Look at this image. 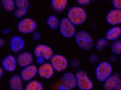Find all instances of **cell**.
Instances as JSON below:
<instances>
[{"label": "cell", "mask_w": 121, "mask_h": 90, "mask_svg": "<svg viewBox=\"0 0 121 90\" xmlns=\"http://www.w3.org/2000/svg\"><path fill=\"white\" fill-rule=\"evenodd\" d=\"M2 8V6H1V2H0V10Z\"/></svg>", "instance_id": "f35d334b"}, {"label": "cell", "mask_w": 121, "mask_h": 90, "mask_svg": "<svg viewBox=\"0 0 121 90\" xmlns=\"http://www.w3.org/2000/svg\"><path fill=\"white\" fill-rule=\"evenodd\" d=\"M4 74V70L3 69L1 66H0V80L3 78Z\"/></svg>", "instance_id": "e575fe53"}, {"label": "cell", "mask_w": 121, "mask_h": 90, "mask_svg": "<svg viewBox=\"0 0 121 90\" xmlns=\"http://www.w3.org/2000/svg\"><path fill=\"white\" fill-rule=\"evenodd\" d=\"M117 61H118V57L116 55H112V56L110 57V61L112 63H117Z\"/></svg>", "instance_id": "1f68e13d"}, {"label": "cell", "mask_w": 121, "mask_h": 90, "mask_svg": "<svg viewBox=\"0 0 121 90\" xmlns=\"http://www.w3.org/2000/svg\"><path fill=\"white\" fill-rule=\"evenodd\" d=\"M113 67L111 63L107 61L100 62L95 69L96 79L100 82H104L112 75Z\"/></svg>", "instance_id": "277c9868"}, {"label": "cell", "mask_w": 121, "mask_h": 90, "mask_svg": "<svg viewBox=\"0 0 121 90\" xmlns=\"http://www.w3.org/2000/svg\"><path fill=\"white\" fill-rule=\"evenodd\" d=\"M76 1L79 6L84 7L88 6L91 2V0H76Z\"/></svg>", "instance_id": "f1b7e54d"}, {"label": "cell", "mask_w": 121, "mask_h": 90, "mask_svg": "<svg viewBox=\"0 0 121 90\" xmlns=\"http://www.w3.org/2000/svg\"><path fill=\"white\" fill-rule=\"evenodd\" d=\"M17 58L12 54H9L3 59L1 61V67L4 71L7 72H13L17 69Z\"/></svg>", "instance_id": "5bb4252c"}, {"label": "cell", "mask_w": 121, "mask_h": 90, "mask_svg": "<svg viewBox=\"0 0 121 90\" xmlns=\"http://www.w3.org/2000/svg\"><path fill=\"white\" fill-rule=\"evenodd\" d=\"M120 61H121V60H120Z\"/></svg>", "instance_id": "b9f144b4"}, {"label": "cell", "mask_w": 121, "mask_h": 90, "mask_svg": "<svg viewBox=\"0 0 121 90\" xmlns=\"http://www.w3.org/2000/svg\"><path fill=\"white\" fill-rule=\"evenodd\" d=\"M59 30L60 34L67 38L74 37L76 33L77 32L75 25L70 22L67 17L63 18L60 20Z\"/></svg>", "instance_id": "8992f818"}, {"label": "cell", "mask_w": 121, "mask_h": 90, "mask_svg": "<svg viewBox=\"0 0 121 90\" xmlns=\"http://www.w3.org/2000/svg\"><path fill=\"white\" fill-rule=\"evenodd\" d=\"M55 54L52 48L45 44H38L35 47L33 55L36 58L41 57L48 61Z\"/></svg>", "instance_id": "ba28073f"}, {"label": "cell", "mask_w": 121, "mask_h": 90, "mask_svg": "<svg viewBox=\"0 0 121 90\" xmlns=\"http://www.w3.org/2000/svg\"><path fill=\"white\" fill-rule=\"evenodd\" d=\"M28 10H29L23 9V8H15L13 11L14 16L17 19H22L27 15Z\"/></svg>", "instance_id": "484cf974"}, {"label": "cell", "mask_w": 121, "mask_h": 90, "mask_svg": "<svg viewBox=\"0 0 121 90\" xmlns=\"http://www.w3.org/2000/svg\"><path fill=\"white\" fill-rule=\"evenodd\" d=\"M36 62L38 64L41 65V64H43V63L46 62V61H45L44 58H43L38 57V58H36Z\"/></svg>", "instance_id": "d6a6232c"}, {"label": "cell", "mask_w": 121, "mask_h": 90, "mask_svg": "<svg viewBox=\"0 0 121 90\" xmlns=\"http://www.w3.org/2000/svg\"><path fill=\"white\" fill-rule=\"evenodd\" d=\"M77 88L79 90H91L94 83L87 73L84 70H78L75 73Z\"/></svg>", "instance_id": "3957f363"}, {"label": "cell", "mask_w": 121, "mask_h": 90, "mask_svg": "<svg viewBox=\"0 0 121 90\" xmlns=\"http://www.w3.org/2000/svg\"><path fill=\"white\" fill-rule=\"evenodd\" d=\"M104 90H121V78L118 73L112 74L103 82Z\"/></svg>", "instance_id": "9c48e42d"}, {"label": "cell", "mask_w": 121, "mask_h": 90, "mask_svg": "<svg viewBox=\"0 0 121 90\" xmlns=\"http://www.w3.org/2000/svg\"><path fill=\"white\" fill-rule=\"evenodd\" d=\"M49 62L53 67L55 71L60 73L64 71L69 66V61L63 55L56 53L50 60Z\"/></svg>", "instance_id": "52a82bcc"}, {"label": "cell", "mask_w": 121, "mask_h": 90, "mask_svg": "<svg viewBox=\"0 0 121 90\" xmlns=\"http://www.w3.org/2000/svg\"><path fill=\"white\" fill-rule=\"evenodd\" d=\"M58 90H69L60 83V86L59 87Z\"/></svg>", "instance_id": "d590c367"}, {"label": "cell", "mask_w": 121, "mask_h": 90, "mask_svg": "<svg viewBox=\"0 0 121 90\" xmlns=\"http://www.w3.org/2000/svg\"><path fill=\"white\" fill-rule=\"evenodd\" d=\"M112 4L114 8L121 10V0H111Z\"/></svg>", "instance_id": "f546056e"}, {"label": "cell", "mask_w": 121, "mask_h": 90, "mask_svg": "<svg viewBox=\"0 0 121 90\" xmlns=\"http://www.w3.org/2000/svg\"><path fill=\"white\" fill-rule=\"evenodd\" d=\"M32 38H33V40H36V41H39L41 39V34L39 32L35 31L32 33Z\"/></svg>", "instance_id": "4dcf8cb0"}, {"label": "cell", "mask_w": 121, "mask_h": 90, "mask_svg": "<svg viewBox=\"0 0 121 90\" xmlns=\"http://www.w3.org/2000/svg\"><path fill=\"white\" fill-rule=\"evenodd\" d=\"M121 37V26H113L110 28L105 34V38L109 41H113L120 39Z\"/></svg>", "instance_id": "e0dca14e"}, {"label": "cell", "mask_w": 121, "mask_h": 90, "mask_svg": "<svg viewBox=\"0 0 121 90\" xmlns=\"http://www.w3.org/2000/svg\"><path fill=\"white\" fill-rule=\"evenodd\" d=\"M95 90V89H93V90Z\"/></svg>", "instance_id": "60d3db41"}, {"label": "cell", "mask_w": 121, "mask_h": 90, "mask_svg": "<svg viewBox=\"0 0 121 90\" xmlns=\"http://www.w3.org/2000/svg\"><path fill=\"white\" fill-rule=\"evenodd\" d=\"M99 61V56L96 53H91L88 58V63L91 64H96Z\"/></svg>", "instance_id": "4316f807"}, {"label": "cell", "mask_w": 121, "mask_h": 90, "mask_svg": "<svg viewBox=\"0 0 121 90\" xmlns=\"http://www.w3.org/2000/svg\"><path fill=\"white\" fill-rule=\"evenodd\" d=\"M10 48L12 52L15 53H18L22 52L25 47L24 40L19 36H14L10 40Z\"/></svg>", "instance_id": "9a60e30c"}, {"label": "cell", "mask_w": 121, "mask_h": 90, "mask_svg": "<svg viewBox=\"0 0 121 90\" xmlns=\"http://www.w3.org/2000/svg\"><path fill=\"white\" fill-rule=\"evenodd\" d=\"M109 44V41L106 39L105 37H100L97 40L96 42H95V49L97 51L100 52L102 51L104 49L108 46Z\"/></svg>", "instance_id": "cb8c5ba5"}, {"label": "cell", "mask_w": 121, "mask_h": 90, "mask_svg": "<svg viewBox=\"0 0 121 90\" xmlns=\"http://www.w3.org/2000/svg\"><path fill=\"white\" fill-rule=\"evenodd\" d=\"M18 32L23 34H32L36 31L38 24L34 19L31 18H24L17 23Z\"/></svg>", "instance_id": "5b68a950"}, {"label": "cell", "mask_w": 121, "mask_h": 90, "mask_svg": "<svg viewBox=\"0 0 121 90\" xmlns=\"http://www.w3.org/2000/svg\"><path fill=\"white\" fill-rule=\"evenodd\" d=\"M10 33V30L9 28H5L3 31V33L4 34H7Z\"/></svg>", "instance_id": "8d00e7d4"}, {"label": "cell", "mask_w": 121, "mask_h": 90, "mask_svg": "<svg viewBox=\"0 0 121 90\" xmlns=\"http://www.w3.org/2000/svg\"><path fill=\"white\" fill-rule=\"evenodd\" d=\"M46 23L50 30H56L59 28L60 21L55 15H49L46 19Z\"/></svg>", "instance_id": "ffe728a7"}, {"label": "cell", "mask_w": 121, "mask_h": 90, "mask_svg": "<svg viewBox=\"0 0 121 90\" xmlns=\"http://www.w3.org/2000/svg\"><path fill=\"white\" fill-rule=\"evenodd\" d=\"M67 18L75 26H79L82 25L87 21V11L82 7L73 6L68 10Z\"/></svg>", "instance_id": "7a4b0ae2"}, {"label": "cell", "mask_w": 121, "mask_h": 90, "mask_svg": "<svg viewBox=\"0 0 121 90\" xmlns=\"http://www.w3.org/2000/svg\"><path fill=\"white\" fill-rule=\"evenodd\" d=\"M74 38L78 47L82 51H90L95 46L94 38L91 35L85 30H80L76 32Z\"/></svg>", "instance_id": "6da1fadb"}, {"label": "cell", "mask_w": 121, "mask_h": 90, "mask_svg": "<svg viewBox=\"0 0 121 90\" xmlns=\"http://www.w3.org/2000/svg\"><path fill=\"white\" fill-rule=\"evenodd\" d=\"M24 81L21 78L20 75L15 74L12 75L9 81V85L10 90H17V89L23 88Z\"/></svg>", "instance_id": "ac0fdd59"}, {"label": "cell", "mask_w": 121, "mask_h": 90, "mask_svg": "<svg viewBox=\"0 0 121 90\" xmlns=\"http://www.w3.org/2000/svg\"><path fill=\"white\" fill-rule=\"evenodd\" d=\"M16 58L18 66L22 68L30 66L33 64L34 61V55L28 51H22L19 52Z\"/></svg>", "instance_id": "7c38bea8"}, {"label": "cell", "mask_w": 121, "mask_h": 90, "mask_svg": "<svg viewBox=\"0 0 121 90\" xmlns=\"http://www.w3.org/2000/svg\"><path fill=\"white\" fill-rule=\"evenodd\" d=\"M68 0H51V7L56 13H62L68 6Z\"/></svg>", "instance_id": "d6986e66"}, {"label": "cell", "mask_w": 121, "mask_h": 90, "mask_svg": "<svg viewBox=\"0 0 121 90\" xmlns=\"http://www.w3.org/2000/svg\"><path fill=\"white\" fill-rule=\"evenodd\" d=\"M24 90L23 88L22 89H17V90Z\"/></svg>", "instance_id": "74e56055"}, {"label": "cell", "mask_w": 121, "mask_h": 90, "mask_svg": "<svg viewBox=\"0 0 121 90\" xmlns=\"http://www.w3.org/2000/svg\"><path fill=\"white\" fill-rule=\"evenodd\" d=\"M60 83L69 90H73L77 87L75 74L72 71L64 72L60 76Z\"/></svg>", "instance_id": "30bf717a"}, {"label": "cell", "mask_w": 121, "mask_h": 90, "mask_svg": "<svg viewBox=\"0 0 121 90\" xmlns=\"http://www.w3.org/2000/svg\"><path fill=\"white\" fill-rule=\"evenodd\" d=\"M110 48L113 54L117 56L121 55V40L118 39L112 41L110 45Z\"/></svg>", "instance_id": "603a6c76"}, {"label": "cell", "mask_w": 121, "mask_h": 90, "mask_svg": "<svg viewBox=\"0 0 121 90\" xmlns=\"http://www.w3.org/2000/svg\"><path fill=\"white\" fill-rule=\"evenodd\" d=\"M38 75V67L35 64L22 68L20 73V76L24 82H28L32 81Z\"/></svg>", "instance_id": "4fadbf2b"}, {"label": "cell", "mask_w": 121, "mask_h": 90, "mask_svg": "<svg viewBox=\"0 0 121 90\" xmlns=\"http://www.w3.org/2000/svg\"><path fill=\"white\" fill-rule=\"evenodd\" d=\"M81 61L78 58H73L70 61V64L72 66V68H77L80 67L81 66Z\"/></svg>", "instance_id": "83f0119b"}, {"label": "cell", "mask_w": 121, "mask_h": 90, "mask_svg": "<svg viewBox=\"0 0 121 90\" xmlns=\"http://www.w3.org/2000/svg\"><path fill=\"white\" fill-rule=\"evenodd\" d=\"M16 8L27 9L31 8L30 0H15Z\"/></svg>", "instance_id": "d4e9b609"}, {"label": "cell", "mask_w": 121, "mask_h": 90, "mask_svg": "<svg viewBox=\"0 0 121 90\" xmlns=\"http://www.w3.org/2000/svg\"><path fill=\"white\" fill-rule=\"evenodd\" d=\"M106 21L112 26L121 24V10L113 8L110 10L106 15Z\"/></svg>", "instance_id": "2e32d148"}, {"label": "cell", "mask_w": 121, "mask_h": 90, "mask_svg": "<svg viewBox=\"0 0 121 90\" xmlns=\"http://www.w3.org/2000/svg\"><path fill=\"white\" fill-rule=\"evenodd\" d=\"M97 1V0H91V1Z\"/></svg>", "instance_id": "ab89813d"}, {"label": "cell", "mask_w": 121, "mask_h": 90, "mask_svg": "<svg viewBox=\"0 0 121 90\" xmlns=\"http://www.w3.org/2000/svg\"><path fill=\"white\" fill-rule=\"evenodd\" d=\"M55 72V70L50 62H45L38 67V75L43 79L48 80L51 79Z\"/></svg>", "instance_id": "8fae6325"}, {"label": "cell", "mask_w": 121, "mask_h": 90, "mask_svg": "<svg viewBox=\"0 0 121 90\" xmlns=\"http://www.w3.org/2000/svg\"><path fill=\"white\" fill-rule=\"evenodd\" d=\"M2 7L8 13L13 12L16 8L15 0H0Z\"/></svg>", "instance_id": "7402d4cb"}, {"label": "cell", "mask_w": 121, "mask_h": 90, "mask_svg": "<svg viewBox=\"0 0 121 90\" xmlns=\"http://www.w3.org/2000/svg\"><path fill=\"white\" fill-rule=\"evenodd\" d=\"M5 43H6L5 40H4V38L0 37V49L4 46V45H5Z\"/></svg>", "instance_id": "836d02e7"}, {"label": "cell", "mask_w": 121, "mask_h": 90, "mask_svg": "<svg viewBox=\"0 0 121 90\" xmlns=\"http://www.w3.org/2000/svg\"><path fill=\"white\" fill-rule=\"evenodd\" d=\"M24 90H44V86L41 82L33 79L26 83Z\"/></svg>", "instance_id": "44dd1931"}]
</instances>
